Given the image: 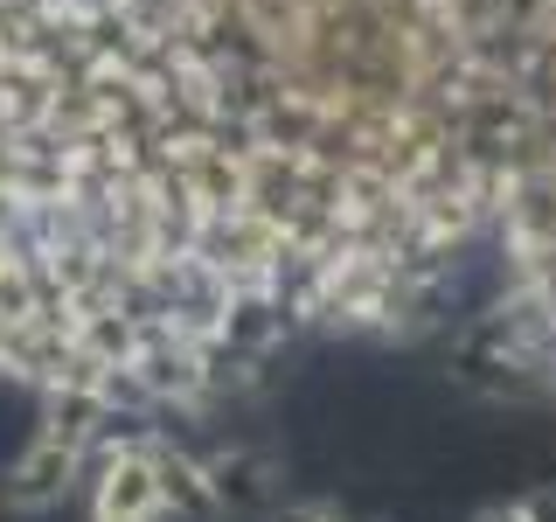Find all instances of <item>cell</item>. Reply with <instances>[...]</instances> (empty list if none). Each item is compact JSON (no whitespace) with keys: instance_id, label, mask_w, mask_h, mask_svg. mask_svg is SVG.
Segmentation results:
<instances>
[{"instance_id":"obj_1","label":"cell","mask_w":556,"mask_h":522,"mask_svg":"<svg viewBox=\"0 0 556 522\" xmlns=\"http://www.w3.org/2000/svg\"><path fill=\"white\" fill-rule=\"evenodd\" d=\"M549 0H0L8 251L188 265L251 216L286 313L390 272L466 188L501 49Z\"/></svg>"},{"instance_id":"obj_2","label":"cell","mask_w":556,"mask_h":522,"mask_svg":"<svg viewBox=\"0 0 556 522\" xmlns=\"http://www.w3.org/2000/svg\"><path fill=\"white\" fill-rule=\"evenodd\" d=\"M77 487H84V446H70V439L35 425V439L0 474V509L8 515H56Z\"/></svg>"},{"instance_id":"obj_3","label":"cell","mask_w":556,"mask_h":522,"mask_svg":"<svg viewBox=\"0 0 556 522\" xmlns=\"http://www.w3.org/2000/svg\"><path fill=\"white\" fill-rule=\"evenodd\" d=\"M153 452V474H161V501H167V515H216L223 509V495H216V481H208V460H195V452H181L174 439H161L153 432L147 439Z\"/></svg>"},{"instance_id":"obj_4","label":"cell","mask_w":556,"mask_h":522,"mask_svg":"<svg viewBox=\"0 0 556 522\" xmlns=\"http://www.w3.org/2000/svg\"><path fill=\"white\" fill-rule=\"evenodd\" d=\"M35 313H42V293H35V272L22 265V258H0V321H35Z\"/></svg>"},{"instance_id":"obj_5","label":"cell","mask_w":556,"mask_h":522,"mask_svg":"<svg viewBox=\"0 0 556 522\" xmlns=\"http://www.w3.org/2000/svg\"><path fill=\"white\" fill-rule=\"evenodd\" d=\"M0 362H8V321H0Z\"/></svg>"},{"instance_id":"obj_6","label":"cell","mask_w":556,"mask_h":522,"mask_svg":"<svg viewBox=\"0 0 556 522\" xmlns=\"http://www.w3.org/2000/svg\"><path fill=\"white\" fill-rule=\"evenodd\" d=\"M292 522H320V515H292Z\"/></svg>"}]
</instances>
